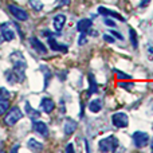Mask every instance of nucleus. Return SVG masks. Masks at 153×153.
<instances>
[{
  "instance_id": "obj_1",
  "label": "nucleus",
  "mask_w": 153,
  "mask_h": 153,
  "mask_svg": "<svg viewBox=\"0 0 153 153\" xmlns=\"http://www.w3.org/2000/svg\"><path fill=\"white\" fill-rule=\"evenodd\" d=\"M118 145H120V143L116 136H108V137L102 138L98 143V149L101 152H114V151H117Z\"/></svg>"
},
{
  "instance_id": "obj_2",
  "label": "nucleus",
  "mask_w": 153,
  "mask_h": 153,
  "mask_svg": "<svg viewBox=\"0 0 153 153\" xmlns=\"http://www.w3.org/2000/svg\"><path fill=\"white\" fill-rule=\"evenodd\" d=\"M22 118H23V113H22V110L18 106H15V108H12L11 110H8V113L5 114L4 124L8 125V126H12V125H15L18 121H20Z\"/></svg>"
},
{
  "instance_id": "obj_3",
  "label": "nucleus",
  "mask_w": 153,
  "mask_h": 153,
  "mask_svg": "<svg viewBox=\"0 0 153 153\" xmlns=\"http://www.w3.org/2000/svg\"><path fill=\"white\" fill-rule=\"evenodd\" d=\"M11 56H12V61H13V70H15L19 75H22L24 78V70H26V67H27V62L24 61L22 54H19V53L12 54Z\"/></svg>"
},
{
  "instance_id": "obj_4",
  "label": "nucleus",
  "mask_w": 153,
  "mask_h": 153,
  "mask_svg": "<svg viewBox=\"0 0 153 153\" xmlns=\"http://www.w3.org/2000/svg\"><path fill=\"white\" fill-rule=\"evenodd\" d=\"M45 36H47L48 39V46H50L51 50L54 51H62V53H66L67 51V46L66 45H59L55 39V34H53L51 31H43Z\"/></svg>"
},
{
  "instance_id": "obj_5",
  "label": "nucleus",
  "mask_w": 153,
  "mask_h": 153,
  "mask_svg": "<svg viewBox=\"0 0 153 153\" xmlns=\"http://www.w3.org/2000/svg\"><path fill=\"white\" fill-rule=\"evenodd\" d=\"M149 143V136L148 133L145 132H134L133 133V145L136 146V148H144L145 145H148Z\"/></svg>"
},
{
  "instance_id": "obj_6",
  "label": "nucleus",
  "mask_w": 153,
  "mask_h": 153,
  "mask_svg": "<svg viewBox=\"0 0 153 153\" xmlns=\"http://www.w3.org/2000/svg\"><path fill=\"white\" fill-rule=\"evenodd\" d=\"M111 122L116 128H126L128 124H129V118L125 113H114L111 116Z\"/></svg>"
},
{
  "instance_id": "obj_7",
  "label": "nucleus",
  "mask_w": 153,
  "mask_h": 153,
  "mask_svg": "<svg viewBox=\"0 0 153 153\" xmlns=\"http://www.w3.org/2000/svg\"><path fill=\"white\" fill-rule=\"evenodd\" d=\"M8 10L10 12L12 13L13 16L16 18V20H20V22H26L28 19V13L23 10V8L18 7V5H13V4H10L8 5Z\"/></svg>"
},
{
  "instance_id": "obj_8",
  "label": "nucleus",
  "mask_w": 153,
  "mask_h": 153,
  "mask_svg": "<svg viewBox=\"0 0 153 153\" xmlns=\"http://www.w3.org/2000/svg\"><path fill=\"white\" fill-rule=\"evenodd\" d=\"M0 32H1V36L5 42H11V40L15 38V31L11 27V23H1L0 24Z\"/></svg>"
},
{
  "instance_id": "obj_9",
  "label": "nucleus",
  "mask_w": 153,
  "mask_h": 153,
  "mask_svg": "<svg viewBox=\"0 0 153 153\" xmlns=\"http://www.w3.org/2000/svg\"><path fill=\"white\" fill-rule=\"evenodd\" d=\"M32 128H34V132H36L38 134L43 136V137H46V136L48 134V126L42 121H36V120H34Z\"/></svg>"
},
{
  "instance_id": "obj_10",
  "label": "nucleus",
  "mask_w": 153,
  "mask_h": 153,
  "mask_svg": "<svg viewBox=\"0 0 153 153\" xmlns=\"http://www.w3.org/2000/svg\"><path fill=\"white\" fill-rule=\"evenodd\" d=\"M93 27V22L90 19H81V20L76 23V28L81 34H87V32L91 30Z\"/></svg>"
},
{
  "instance_id": "obj_11",
  "label": "nucleus",
  "mask_w": 153,
  "mask_h": 153,
  "mask_svg": "<svg viewBox=\"0 0 153 153\" xmlns=\"http://www.w3.org/2000/svg\"><path fill=\"white\" fill-rule=\"evenodd\" d=\"M5 78H7L8 83H11V85H15V83H18V82H23L24 81L23 76L19 75L13 69L12 70H7V71H5Z\"/></svg>"
},
{
  "instance_id": "obj_12",
  "label": "nucleus",
  "mask_w": 153,
  "mask_h": 153,
  "mask_svg": "<svg viewBox=\"0 0 153 153\" xmlns=\"http://www.w3.org/2000/svg\"><path fill=\"white\" fill-rule=\"evenodd\" d=\"M40 109H42L45 113L48 114L55 109V102H54L51 98L45 97V98H42V102H40Z\"/></svg>"
},
{
  "instance_id": "obj_13",
  "label": "nucleus",
  "mask_w": 153,
  "mask_h": 153,
  "mask_svg": "<svg viewBox=\"0 0 153 153\" xmlns=\"http://www.w3.org/2000/svg\"><path fill=\"white\" fill-rule=\"evenodd\" d=\"M30 43H31L32 48H34L36 53H39V54H46L47 53V47H46V46L43 45L38 38H30Z\"/></svg>"
},
{
  "instance_id": "obj_14",
  "label": "nucleus",
  "mask_w": 153,
  "mask_h": 153,
  "mask_svg": "<svg viewBox=\"0 0 153 153\" xmlns=\"http://www.w3.org/2000/svg\"><path fill=\"white\" fill-rule=\"evenodd\" d=\"M98 12L103 16H109V18H114V19H118V20H121V22H125L124 16H121L118 12H116V11L108 10V8H105V7H100L98 8Z\"/></svg>"
},
{
  "instance_id": "obj_15",
  "label": "nucleus",
  "mask_w": 153,
  "mask_h": 153,
  "mask_svg": "<svg viewBox=\"0 0 153 153\" xmlns=\"http://www.w3.org/2000/svg\"><path fill=\"white\" fill-rule=\"evenodd\" d=\"M66 23V16L62 15V13H58V15L54 18L53 20V24H54V28H55L56 32H61L63 30V26Z\"/></svg>"
},
{
  "instance_id": "obj_16",
  "label": "nucleus",
  "mask_w": 153,
  "mask_h": 153,
  "mask_svg": "<svg viewBox=\"0 0 153 153\" xmlns=\"http://www.w3.org/2000/svg\"><path fill=\"white\" fill-rule=\"evenodd\" d=\"M76 126H78L76 121H74V120H71V118L66 120V122H65V126H63L65 134H66V136L73 134V133H74L75 130H76Z\"/></svg>"
},
{
  "instance_id": "obj_17",
  "label": "nucleus",
  "mask_w": 153,
  "mask_h": 153,
  "mask_svg": "<svg viewBox=\"0 0 153 153\" xmlns=\"http://www.w3.org/2000/svg\"><path fill=\"white\" fill-rule=\"evenodd\" d=\"M102 108V100L101 98H97V100H93L91 102L89 103V110L91 113H98Z\"/></svg>"
},
{
  "instance_id": "obj_18",
  "label": "nucleus",
  "mask_w": 153,
  "mask_h": 153,
  "mask_svg": "<svg viewBox=\"0 0 153 153\" xmlns=\"http://www.w3.org/2000/svg\"><path fill=\"white\" fill-rule=\"evenodd\" d=\"M24 106H26V113L27 116L30 117L31 120H38L40 117V113L38 110H35V109L31 108V105H30V102H26L24 103Z\"/></svg>"
},
{
  "instance_id": "obj_19",
  "label": "nucleus",
  "mask_w": 153,
  "mask_h": 153,
  "mask_svg": "<svg viewBox=\"0 0 153 153\" xmlns=\"http://www.w3.org/2000/svg\"><path fill=\"white\" fill-rule=\"evenodd\" d=\"M27 146H28L31 151H34V152L42 151V149H43V145L39 143V141L35 140V138H30V140L27 141Z\"/></svg>"
},
{
  "instance_id": "obj_20",
  "label": "nucleus",
  "mask_w": 153,
  "mask_h": 153,
  "mask_svg": "<svg viewBox=\"0 0 153 153\" xmlns=\"http://www.w3.org/2000/svg\"><path fill=\"white\" fill-rule=\"evenodd\" d=\"M89 83H90V89H89V93H87V94L89 95L95 94V93L98 91V85H97V81H95V78L93 74L89 75Z\"/></svg>"
},
{
  "instance_id": "obj_21",
  "label": "nucleus",
  "mask_w": 153,
  "mask_h": 153,
  "mask_svg": "<svg viewBox=\"0 0 153 153\" xmlns=\"http://www.w3.org/2000/svg\"><path fill=\"white\" fill-rule=\"evenodd\" d=\"M129 34H130V42H132V46L134 48L138 47V40H137V34H136V31L133 28L129 30Z\"/></svg>"
},
{
  "instance_id": "obj_22",
  "label": "nucleus",
  "mask_w": 153,
  "mask_h": 153,
  "mask_svg": "<svg viewBox=\"0 0 153 153\" xmlns=\"http://www.w3.org/2000/svg\"><path fill=\"white\" fill-rule=\"evenodd\" d=\"M10 108V102L7 100H0V116L5 114V111H8Z\"/></svg>"
},
{
  "instance_id": "obj_23",
  "label": "nucleus",
  "mask_w": 153,
  "mask_h": 153,
  "mask_svg": "<svg viewBox=\"0 0 153 153\" xmlns=\"http://www.w3.org/2000/svg\"><path fill=\"white\" fill-rule=\"evenodd\" d=\"M28 4H30V7L31 8H34L35 11H40L43 8V4H42V1H39V0H30L28 1Z\"/></svg>"
},
{
  "instance_id": "obj_24",
  "label": "nucleus",
  "mask_w": 153,
  "mask_h": 153,
  "mask_svg": "<svg viewBox=\"0 0 153 153\" xmlns=\"http://www.w3.org/2000/svg\"><path fill=\"white\" fill-rule=\"evenodd\" d=\"M11 97V93L4 87H0V100H8Z\"/></svg>"
},
{
  "instance_id": "obj_25",
  "label": "nucleus",
  "mask_w": 153,
  "mask_h": 153,
  "mask_svg": "<svg viewBox=\"0 0 153 153\" xmlns=\"http://www.w3.org/2000/svg\"><path fill=\"white\" fill-rule=\"evenodd\" d=\"M42 71L45 73V87H46V86H47V82L50 81L51 73H50V70H47V69H46V66H42Z\"/></svg>"
},
{
  "instance_id": "obj_26",
  "label": "nucleus",
  "mask_w": 153,
  "mask_h": 153,
  "mask_svg": "<svg viewBox=\"0 0 153 153\" xmlns=\"http://www.w3.org/2000/svg\"><path fill=\"white\" fill-rule=\"evenodd\" d=\"M116 74H117V78L121 79V81H128V79H130V75L125 74V73L120 71V70H116Z\"/></svg>"
},
{
  "instance_id": "obj_27",
  "label": "nucleus",
  "mask_w": 153,
  "mask_h": 153,
  "mask_svg": "<svg viewBox=\"0 0 153 153\" xmlns=\"http://www.w3.org/2000/svg\"><path fill=\"white\" fill-rule=\"evenodd\" d=\"M120 87L125 90H130L133 87V82H120Z\"/></svg>"
},
{
  "instance_id": "obj_28",
  "label": "nucleus",
  "mask_w": 153,
  "mask_h": 153,
  "mask_svg": "<svg viewBox=\"0 0 153 153\" xmlns=\"http://www.w3.org/2000/svg\"><path fill=\"white\" fill-rule=\"evenodd\" d=\"M86 42H87L86 34H81V35H79V38H78V45H79V46H83V45H86Z\"/></svg>"
},
{
  "instance_id": "obj_29",
  "label": "nucleus",
  "mask_w": 153,
  "mask_h": 153,
  "mask_svg": "<svg viewBox=\"0 0 153 153\" xmlns=\"http://www.w3.org/2000/svg\"><path fill=\"white\" fill-rule=\"evenodd\" d=\"M105 24H106L108 27H116V26H117L116 22L111 20V19H109V18H106V19H105Z\"/></svg>"
},
{
  "instance_id": "obj_30",
  "label": "nucleus",
  "mask_w": 153,
  "mask_h": 153,
  "mask_svg": "<svg viewBox=\"0 0 153 153\" xmlns=\"http://www.w3.org/2000/svg\"><path fill=\"white\" fill-rule=\"evenodd\" d=\"M110 35H113V36L117 38L118 40H124V36H122L120 32H117V31H113V30H111V31H110Z\"/></svg>"
},
{
  "instance_id": "obj_31",
  "label": "nucleus",
  "mask_w": 153,
  "mask_h": 153,
  "mask_svg": "<svg viewBox=\"0 0 153 153\" xmlns=\"http://www.w3.org/2000/svg\"><path fill=\"white\" fill-rule=\"evenodd\" d=\"M103 39H105L108 43H114V36H110L109 34H105V35H103Z\"/></svg>"
},
{
  "instance_id": "obj_32",
  "label": "nucleus",
  "mask_w": 153,
  "mask_h": 153,
  "mask_svg": "<svg viewBox=\"0 0 153 153\" xmlns=\"http://www.w3.org/2000/svg\"><path fill=\"white\" fill-rule=\"evenodd\" d=\"M66 152L67 153H70V152L73 153V152H74V145H73V144H69V145L66 146Z\"/></svg>"
},
{
  "instance_id": "obj_33",
  "label": "nucleus",
  "mask_w": 153,
  "mask_h": 153,
  "mask_svg": "<svg viewBox=\"0 0 153 153\" xmlns=\"http://www.w3.org/2000/svg\"><path fill=\"white\" fill-rule=\"evenodd\" d=\"M58 4L59 5H67V4H70V0H58Z\"/></svg>"
},
{
  "instance_id": "obj_34",
  "label": "nucleus",
  "mask_w": 153,
  "mask_h": 153,
  "mask_svg": "<svg viewBox=\"0 0 153 153\" xmlns=\"http://www.w3.org/2000/svg\"><path fill=\"white\" fill-rule=\"evenodd\" d=\"M149 1H151V0H143V1H141V4H140V7H145V5H148Z\"/></svg>"
},
{
  "instance_id": "obj_35",
  "label": "nucleus",
  "mask_w": 153,
  "mask_h": 153,
  "mask_svg": "<svg viewBox=\"0 0 153 153\" xmlns=\"http://www.w3.org/2000/svg\"><path fill=\"white\" fill-rule=\"evenodd\" d=\"M151 149H152V152H153V138H152V143H151Z\"/></svg>"
}]
</instances>
